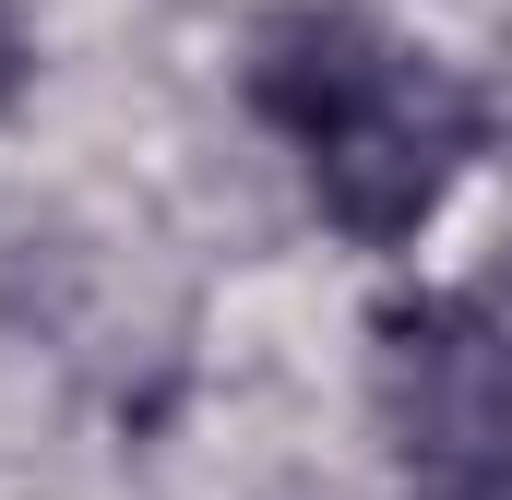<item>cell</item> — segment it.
I'll list each match as a JSON object with an SVG mask.
<instances>
[{
    "instance_id": "1",
    "label": "cell",
    "mask_w": 512,
    "mask_h": 500,
    "mask_svg": "<svg viewBox=\"0 0 512 500\" xmlns=\"http://www.w3.org/2000/svg\"><path fill=\"white\" fill-rule=\"evenodd\" d=\"M251 108L358 250H405L477 155V96L370 12L298 0L251 36Z\"/></svg>"
},
{
    "instance_id": "2",
    "label": "cell",
    "mask_w": 512,
    "mask_h": 500,
    "mask_svg": "<svg viewBox=\"0 0 512 500\" xmlns=\"http://www.w3.org/2000/svg\"><path fill=\"white\" fill-rule=\"evenodd\" d=\"M441 500H512V441H477L441 465Z\"/></svg>"
},
{
    "instance_id": "3",
    "label": "cell",
    "mask_w": 512,
    "mask_h": 500,
    "mask_svg": "<svg viewBox=\"0 0 512 500\" xmlns=\"http://www.w3.org/2000/svg\"><path fill=\"white\" fill-rule=\"evenodd\" d=\"M24 84V24H12V0H0V96Z\"/></svg>"
}]
</instances>
